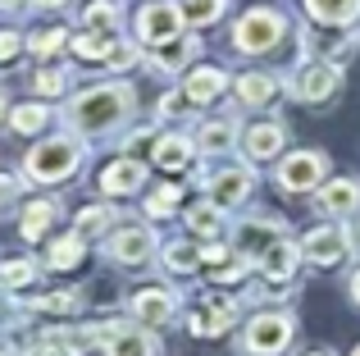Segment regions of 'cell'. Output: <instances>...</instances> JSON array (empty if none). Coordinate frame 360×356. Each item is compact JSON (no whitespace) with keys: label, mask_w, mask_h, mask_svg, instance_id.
Returning <instances> with one entry per match:
<instances>
[{"label":"cell","mask_w":360,"mask_h":356,"mask_svg":"<svg viewBox=\"0 0 360 356\" xmlns=\"http://www.w3.org/2000/svg\"><path fill=\"white\" fill-rule=\"evenodd\" d=\"M233 320H238V302H229V297H205V302L187 315V329H192L196 338H219L224 329H233Z\"/></svg>","instance_id":"obj_10"},{"label":"cell","mask_w":360,"mask_h":356,"mask_svg":"<svg viewBox=\"0 0 360 356\" xmlns=\"http://www.w3.org/2000/svg\"><path fill=\"white\" fill-rule=\"evenodd\" d=\"M0 315H5V302H0Z\"/></svg>","instance_id":"obj_50"},{"label":"cell","mask_w":360,"mask_h":356,"mask_svg":"<svg viewBox=\"0 0 360 356\" xmlns=\"http://www.w3.org/2000/svg\"><path fill=\"white\" fill-rule=\"evenodd\" d=\"M352 356H360V348H356V352H352Z\"/></svg>","instance_id":"obj_51"},{"label":"cell","mask_w":360,"mask_h":356,"mask_svg":"<svg viewBox=\"0 0 360 356\" xmlns=\"http://www.w3.org/2000/svg\"><path fill=\"white\" fill-rule=\"evenodd\" d=\"M315 205H319V215H324V220L356 215V210H360V183H356V178H333V183L319 187Z\"/></svg>","instance_id":"obj_14"},{"label":"cell","mask_w":360,"mask_h":356,"mask_svg":"<svg viewBox=\"0 0 360 356\" xmlns=\"http://www.w3.org/2000/svg\"><path fill=\"white\" fill-rule=\"evenodd\" d=\"M82 155H87V146H82L73 133L41 137V142L23 155V170H27L32 183H60V178H69V174L82 170Z\"/></svg>","instance_id":"obj_2"},{"label":"cell","mask_w":360,"mask_h":356,"mask_svg":"<svg viewBox=\"0 0 360 356\" xmlns=\"http://www.w3.org/2000/svg\"><path fill=\"white\" fill-rule=\"evenodd\" d=\"M347 233H352V251H360V220H356V224H352Z\"/></svg>","instance_id":"obj_45"},{"label":"cell","mask_w":360,"mask_h":356,"mask_svg":"<svg viewBox=\"0 0 360 356\" xmlns=\"http://www.w3.org/2000/svg\"><path fill=\"white\" fill-rule=\"evenodd\" d=\"M196 265H201V251L196 247H187V242H169L165 247V269L169 274H196Z\"/></svg>","instance_id":"obj_29"},{"label":"cell","mask_w":360,"mask_h":356,"mask_svg":"<svg viewBox=\"0 0 360 356\" xmlns=\"http://www.w3.org/2000/svg\"><path fill=\"white\" fill-rule=\"evenodd\" d=\"M0 124H5V96H0Z\"/></svg>","instance_id":"obj_48"},{"label":"cell","mask_w":360,"mask_h":356,"mask_svg":"<svg viewBox=\"0 0 360 356\" xmlns=\"http://www.w3.org/2000/svg\"><path fill=\"white\" fill-rule=\"evenodd\" d=\"M269 242H274V233L264 229V224H242V256L246 260H260Z\"/></svg>","instance_id":"obj_35"},{"label":"cell","mask_w":360,"mask_h":356,"mask_svg":"<svg viewBox=\"0 0 360 356\" xmlns=\"http://www.w3.org/2000/svg\"><path fill=\"white\" fill-rule=\"evenodd\" d=\"M310 356H333V352H310Z\"/></svg>","instance_id":"obj_49"},{"label":"cell","mask_w":360,"mask_h":356,"mask_svg":"<svg viewBox=\"0 0 360 356\" xmlns=\"http://www.w3.org/2000/svg\"><path fill=\"white\" fill-rule=\"evenodd\" d=\"M301 256H306L310 265H319V269H333V265H342V260L352 256V233H347V229H333V224L310 229L306 242H301Z\"/></svg>","instance_id":"obj_6"},{"label":"cell","mask_w":360,"mask_h":356,"mask_svg":"<svg viewBox=\"0 0 360 356\" xmlns=\"http://www.w3.org/2000/svg\"><path fill=\"white\" fill-rule=\"evenodd\" d=\"M141 183H146V165L132 160V155H123V160H115V165H105V170H101V192H105V196L141 192Z\"/></svg>","instance_id":"obj_17"},{"label":"cell","mask_w":360,"mask_h":356,"mask_svg":"<svg viewBox=\"0 0 360 356\" xmlns=\"http://www.w3.org/2000/svg\"><path fill=\"white\" fill-rule=\"evenodd\" d=\"M119 18H123V5H119V0H91L87 14H82V27H87V32L115 37L119 32Z\"/></svg>","instance_id":"obj_24"},{"label":"cell","mask_w":360,"mask_h":356,"mask_svg":"<svg viewBox=\"0 0 360 356\" xmlns=\"http://www.w3.org/2000/svg\"><path fill=\"white\" fill-rule=\"evenodd\" d=\"M137 46L132 42H115V51H110V69H132V64H137Z\"/></svg>","instance_id":"obj_41"},{"label":"cell","mask_w":360,"mask_h":356,"mask_svg":"<svg viewBox=\"0 0 360 356\" xmlns=\"http://www.w3.org/2000/svg\"><path fill=\"white\" fill-rule=\"evenodd\" d=\"M18 55H23V37L9 32V27H0V64H14Z\"/></svg>","instance_id":"obj_39"},{"label":"cell","mask_w":360,"mask_h":356,"mask_svg":"<svg viewBox=\"0 0 360 356\" xmlns=\"http://www.w3.org/2000/svg\"><path fill=\"white\" fill-rule=\"evenodd\" d=\"M297 260H306V256H301V247H297V242H288V238H274L269 247H264V256L255 260V265H260V274H264V279H274L278 288H288V279L297 274Z\"/></svg>","instance_id":"obj_15"},{"label":"cell","mask_w":360,"mask_h":356,"mask_svg":"<svg viewBox=\"0 0 360 356\" xmlns=\"http://www.w3.org/2000/svg\"><path fill=\"white\" fill-rule=\"evenodd\" d=\"M205 192H210V201H214V205L233 210V205H242L246 196H251V170H242V165H224L219 174H210Z\"/></svg>","instance_id":"obj_13"},{"label":"cell","mask_w":360,"mask_h":356,"mask_svg":"<svg viewBox=\"0 0 360 356\" xmlns=\"http://www.w3.org/2000/svg\"><path fill=\"white\" fill-rule=\"evenodd\" d=\"M64 42H69V32H64V27H51V32H32L27 51H32V55H41V60H51V55L60 51Z\"/></svg>","instance_id":"obj_38"},{"label":"cell","mask_w":360,"mask_h":356,"mask_svg":"<svg viewBox=\"0 0 360 356\" xmlns=\"http://www.w3.org/2000/svg\"><path fill=\"white\" fill-rule=\"evenodd\" d=\"M32 87H37V96H64V87H69V73H64V69H37Z\"/></svg>","instance_id":"obj_37"},{"label":"cell","mask_w":360,"mask_h":356,"mask_svg":"<svg viewBox=\"0 0 360 356\" xmlns=\"http://www.w3.org/2000/svg\"><path fill=\"white\" fill-rule=\"evenodd\" d=\"M187 106H192V96H187V91H169V96L160 101V119H178V115H187Z\"/></svg>","instance_id":"obj_40"},{"label":"cell","mask_w":360,"mask_h":356,"mask_svg":"<svg viewBox=\"0 0 360 356\" xmlns=\"http://www.w3.org/2000/svg\"><path fill=\"white\" fill-rule=\"evenodd\" d=\"M78 306H82L78 293H46V297L32 302V311H41V315H73Z\"/></svg>","instance_id":"obj_34"},{"label":"cell","mask_w":360,"mask_h":356,"mask_svg":"<svg viewBox=\"0 0 360 356\" xmlns=\"http://www.w3.org/2000/svg\"><path fill=\"white\" fill-rule=\"evenodd\" d=\"M187 229L201 233V238H214V233H224V205H214L210 196H205L201 205H192V210H187Z\"/></svg>","instance_id":"obj_27"},{"label":"cell","mask_w":360,"mask_h":356,"mask_svg":"<svg viewBox=\"0 0 360 356\" xmlns=\"http://www.w3.org/2000/svg\"><path fill=\"white\" fill-rule=\"evenodd\" d=\"M55 220H60V201H55V196H41V201H27V205H23V220H18V229H23L27 242H41L46 233L55 229Z\"/></svg>","instance_id":"obj_19"},{"label":"cell","mask_w":360,"mask_h":356,"mask_svg":"<svg viewBox=\"0 0 360 356\" xmlns=\"http://www.w3.org/2000/svg\"><path fill=\"white\" fill-rule=\"evenodd\" d=\"M233 142H238V124H233V119H205L201 133H196V146H201L205 155H224Z\"/></svg>","instance_id":"obj_22"},{"label":"cell","mask_w":360,"mask_h":356,"mask_svg":"<svg viewBox=\"0 0 360 356\" xmlns=\"http://www.w3.org/2000/svg\"><path fill=\"white\" fill-rule=\"evenodd\" d=\"M146 151H155V142H150V128H141V133H132V137H128L123 155H132V160H137V155H146Z\"/></svg>","instance_id":"obj_42"},{"label":"cell","mask_w":360,"mask_h":356,"mask_svg":"<svg viewBox=\"0 0 360 356\" xmlns=\"http://www.w3.org/2000/svg\"><path fill=\"white\" fill-rule=\"evenodd\" d=\"M183 5H174V0H155V5H146L137 14V37L141 42H150V46H160V42H169V37H178L183 32Z\"/></svg>","instance_id":"obj_8"},{"label":"cell","mask_w":360,"mask_h":356,"mask_svg":"<svg viewBox=\"0 0 360 356\" xmlns=\"http://www.w3.org/2000/svg\"><path fill=\"white\" fill-rule=\"evenodd\" d=\"M192 151H196V146L187 142L183 133H169V137H160V142H155V165H160V170H169V174H178V170L192 165Z\"/></svg>","instance_id":"obj_23"},{"label":"cell","mask_w":360,"mask_h":356,"mask_svg":"<svg viewBox=\"0 0 360 356\" xmlns=\"http://www.w3.org/2000/svg\"><path fill=\"white\" fill-rule=\"evenodd\" d=\"M46 119H51V110L46 106H14V115H9V124H14V133H23V137H32V133H41L46 128Z\"/></svg>","instance_id":"obj_30"},{"label":"cell","mask_w":360,"mask_h":356,"mask_svg":"<svg viewBox=\"0 0 360 356\" xmlns=\"http://www.w3.org/2000/svg\"><path fill=\"white\" fill-rule=\"evenodd\" d=\"M155 251V229H141V224H119L105 238V256L123 269H141Z\"/></svg>","instance_id":"obj_5"},{"label":"cell","mask_w":360,"mask_h":356,"mask_svg":"<svg viewBox=\"0 0 360 356\" xmlns=\"http://www.w3.org/2000/svg\"><path fill=\"white\" fill-rule=\"evenodd\" d=\"M132 315H137V324H146V329H165L178 315V297L169 293V288H141V293L132 297Z\"/></svg>","instance_id":"obj_12"},{"label":"cell","mask_w":360,"mask_h":356,"mask_svg":"<svg viewBox=\"0 0 360 356\" xmlns=\"http://www.w3.org/2000/svg\"><path fill=\"white\" fill-rule=\"evenodd\" d=\"M82 260V233H64V238H55L51 247H46V265L51 269H73Z\"/></svg>","instance_id":"obj_26"},{"label":"cell","mask_w":360,"mask_h":356,"mask_svg":"<svg viewBox=\"0 0 360 356\" xmlns=\"http://www.w3.org/2000/svg\"><path fill=\"white\" fill-rule=\"evenodd\" d=\"M352 297H356V302H360V269H356V274H352Z\"/></svg>","instance_id":"obj_46"},{"label":"cell","mask_w":360,"mask_h":356,"mask_svg":"<svg viewBox=\"0 0 360 356\" xmlns=\"http://www.w3.org/2000/svg\"><path fill=\"white\" fill-rule=\"evenodd\" d=\"M132 110H137V96H132L128 82H96V87H82L78 96H69L64 106V119H69L78 133H110V128L128 124Z\"/></svg>","instance_id":"obj_1"},{"label":"cell","mask_w":360,"mask_h":356,"mask_svg":"<svg viewBox=\"0 0 360 356\" xmlns=\"http://www.w3.org/2000/svg\"><path fill=\"white\" fill-rule=\"evenodd\" d=\"M196 51H201V42H196V37H169V42L150 46V64H155V69H165V73H183L187 64L196 60Z\"/></svg>","instance_id":"obj_18"},{"label":"cell","mask_w":360,"mask_h":356,"mask_svg":"<svg viewBox=\"0 0 360 356\" xmlns=\"http://www.w3.org/2000/svg\"><path fill=\"white\" fill-rule=\"evenodd\" d=\"M101 348H105V356H160L146 324H105Z\"/></svg>","instance_id":"obj_9"},{"label":"cell","mask_w":360,"mask_h":356,"mask_svg":"<svg viewBox=\"0 0 360 356\" xmlns=\"http://www.w3.org/2000/svg\"><path fill=\"white\" fill-rule=\"evenodd\" d=\"M306 14L315 23H328V27H347L360 18V0H306Z\"/></svg>","instance_id":"obj_21"},{"label":"cell","mask_w":360,"mask_h":356,"mask_svg":"<svg viewBox=\"0 0 360 356\" xmlns=\"http://www.w3.org/2000/svg\"><path fill=\"white\" fill-rule=\"evenodd\" d=\"M283 142H288V133H283V124H274V119H260V124H251L242 133V146H246V160H274V155H283Z\"/></svg>","instance_id":"obj_16"},{"label":"cell","mask_w":360,"mask_h":356,"mask_svg":"<svg viewBox=\"0 0 360 356\" xmlns=\"http://www.w3.org/2000/svg\"><path fill=\"white\" fill-rule=\"evenodd\" d=\"M288 37V18L278 9H246L233 27V46L242 55H269L278 51V42Z\"/></svg>","instance_id":"obj_3"},{"label":"cell","mask_w":360,"mask_h":356,"mask_svg":"<svg viewBox=\"0 0 360 356\" xmlns=\"http://www.w3.org/2000/svg\"><path fill=\"white\" fill-rule=\"evenodd\" d=\"M32 356H73V352H64L60 343H51V338H41V348H37Z\"/></svg>","instance_id":"obj_44"},{"label":"cell","mask_w":360,"mask_h":356,"mask_svg":"<svg viewBox=\"0 0 360 356\" xmlns=\"http://www.w3.org/2000/svg\"><path fill=\"white\" fill-rule=\"evenodd\" d=\"M105 229H115V210H110V205H87V210H78V233L82 238L105 233Z\"/></svg>","instance_id":"obj_33"},{"label":"cell","mask_w":360,"mask_h":356,"mask_svg":"<svg viewBox=\"0 0 360 356\" xmlns=\"http://www.w3.org/2000/svg\"><path fill=\"white\" fill-rule=\"evenodd\" d=\"M32 279H37V260H27V256L0 265V288H27Z\"/></svg>","instance_id":"obj_32"},{"label":"cell","mask_w":360,"mask_h":356,"mask_svg":"<svg viewBox=\"0 0 360 356\" xmlns=\"http://www.w3.org/2000/svg\"><path fill=\"white\" fill-rule=\"evenodd\" d=\"M32 5H41V9H46V5H64V0H32Z\"/></svg>","instance_id":"obj_47"},{"label":"cell","mask_w":360,"mask_h":356,"mask_svg":"<svg viewBox=\"0 0 360 356\" xmlns=\"http://www.w3.org/2000/svg\"><path fill=\"white\" fill-rule=\"evenodd\" d=\"M14 196H18V178L0 174V205H14Z\"/></svg>","instance_id":"obj_43"},{"label":"cell","mask_w":360,"mask_h":356,"mask_svg":"<svg viewBox=\"0 0 360 356\" xmlns=\"http://www.w3.org/2000/svg\"><path fill=\"white\" fill-rule=\"evenodd\" d=\"M328 174V160L319 151H297V155H283L278 165V187L283 192H310V187H319Z\"/></svg>","instance_id":"obj_7"},{"label":"cell","mask_w":360,"mask_h":356,"mask_svg":"<svg viewBox=\"0 0 360 356\" xmlns=\"http://www.w3.org/2000/svg\"><path fill=\"white\" fill-rule=\"evenodd\" d=\"M178 5H183V18L192 27H205V23H214V18L224 14V5H229V0H178Z\"/></svg>","instance_id":"obj_31"},{"label":"cell","mask_w":360,"mask_h":356,"mask_svg":"<svg viewBox=\"0 0 360 356\" xmlns=\"http://www.w3.org/2000/svg\"><path fill=\"white\" fill-rule=\"evenodd\" d=\"M174 210H178V187L160 183L155 192H150V201H146V215H150V220H165V215H174Z\"/></svg>","instance_id":"obj_36"},{"label":"cell","mask_w":360,"mask_h":356,"mask_svg":"<svg viewBox=\"0 0 360 356\" xmlns=\"http://www.w3.org/2000/svg\"><path fill=\"white\" fill-rule=\"evenodd\" d=\"M238 96H242V106H269V101L278 96V82H274L269 73H242Z\"/></svg>","instance_id":"obj_25"},{"label":"cell","mask_w":360,"mask_h":356,"mask_svg":"<svg viewBox=\"0 0 360 356\" xmlns=\"http://www.w3.org/2000/svg\"><path fill=\"white\" fill-rule=\"evenodd\" d=\"M297 333V320L288 311H260L246 324V352L251 356H278Z\"/></svg>","instance_id":"obj_4"},{"label":"cell","mask_w":360,"mask_h":356,"mask_svg":"<svg viewBox=\"0 0 360 356\" xmlns=\"http://www.w3.org/2000/svg\"><path fill=\"white\" fill-rule=\"evenodd\" d=\"M0 356H5V352H0Z\"/></svg>","instance_id":"obj_52"},{"label":"cell","mask_w":360,"mask_h":356,"mask_svg":"<svg viewBox=\"0 0 360 356\" xmlns=\"http://www.w3.org/2000/svg\"><path fill=\"white\" fill-rule=\"evenodd\" d=\"M338 82H342V73L333 69V64H306V69L297 73V82H292V96L297 101H310V106H319V101H328L338 91Z\"/></svg>","instance_id":"obj_11"},{"label":"cell","mask_w":360,"mask_h":356,"mask_svg":"<svg viewBox=\"0 0 360 356\" xmlns=\"http://www.w3.org/2000/svg\"><path fill=\"white\" fill-rule=\"evenodd\" d=\"M110 51H115V37H105V32H87V27H82V32L73 37V55H78V60H110Z\"/></svg>","instance_id":"obj_28"},{"label":"cell","mask_w":360,"mask_h":356,"mask_svg":"<svg viewBox=\"0 0 360 356\" xmlns=\"http://www.w3.org/2000/svg\"><path fill=\"white\" fill-rule=\"evenodd\" d=\"M224 87H229V73L224 69H192L187 73V82H183V91L192 96V106H210L214 96H224Z\"/></svg>","instance_id":"obj_20"}]
</instances>
